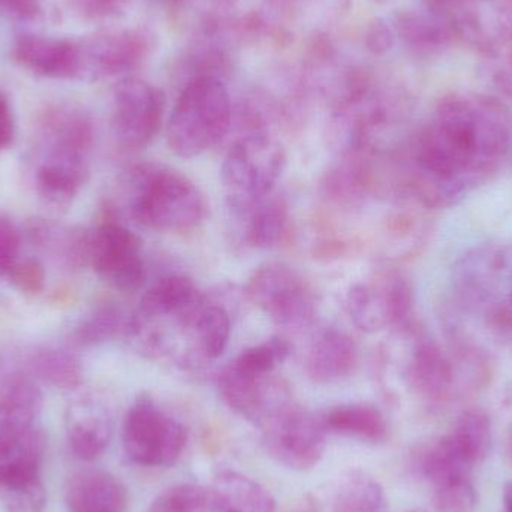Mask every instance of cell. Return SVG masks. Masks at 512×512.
Wrapping results in <instances>:
<instances>
[{"label":"cell","mask_w":512,"mask_h":512,"mask_svg":"<svg viewBox=\"0 0 512 512\" xmlns=\"http://www.w3.org/2000/svg\"><path fill=\"white\" fill-rule=\"evenodd\" d=\"M23 236L32 248L69 271L89 267V230L69 227L56 219L32 218Z\"/></svg>","instance_id":"44dd1931"},{"label":"cell","mask_w":512,"mask_h":512,"mask_svg":"<svg viewBox=\"0 0 512 512\" xmlns=\"http://www.w3.org/2000/svg\"><path fill=\"white\" fill-rule=\"evenodd\" d=\"M78 39V81L99 83L134 77L152 48L150 36L140 29H105Z\"/></svg>","instance_id":"9c48e42d"},{"label":"cell","mask_w":512,"mask_h":512,"mask_svg":"<svg viewBox=\"0 0 512 512\" xmlns=\"http://www.w3.org/2000/svg\"><path fill=\"white\" fill-rule=\"evenodd\" d=\"M42 402L41 385L26 369L0 370V426L36 424Z\"/></svg>","instance_id":"83f0119b"},{"label":"cell","mask_w":512,"mask_h":512,"mask_svg":"<svg viewBox=\"0 0 512 512\" xmlns=\"http://www.w3.org/2000/svg\"><path fill=\"white\" fill-rule=\"evenodd\" d=\"M69 450L81 462H95L113 438V415L104 400L81 396L68 406L65 418Z\"/></svg>","instance_id":"ffe728a7"},{"label":"cell","mask_w":512,"mask_h":512,"mask_svg":"<svg viewBox=\"0 0 512 512\" xmlns=\"http://www.w3.org/2000/svg\"><path fill=\"white\" fill-rule=\"evenodd\" d=\"M12 60L29 74L48 80H77L80 69L77 38L24 33L12 44Z\"/></svg>","instance_id":"d6986e66"},{"label":"cell","mask_w":512,"mask_h":512,"mask_svg":"<svg viewBox=\"0 0 512 512\" xmlns=\"http://www.w3.org/2000/svg\"><path fill=\"white\" fill-rule=\"evenodd\" d=\"M358 363L354 340L339 328H321L307 346L304 367L310 379L319 384H334L348 378Z\"/></svg>","instance_id":"7402d4cb"},{"label":"cell","mask_w":512,"mask_h":512,"mask_svg":"<svg viewBox=\"0 0 512 512\" xmlns=\"http://www.w3.org/2000/svg\"><path fill=\"white\" fill-rule=\"evenodd\" d=\"M206 490L210 512H276L273 495L240 472H221Z\"/></svg>","instance_id":"4316f807"},{"label":"cell","mask_w":512,"mask_h":512,"mask_svg":"<svg viewBox=\"0 0 512 512\" xmlns=\"http://www.w3.org/2000/svg\"><path fill=\"white\" fill-rule=\"evenodd\" d=\"M231 312L212 295H204L192 324L191 369H200L218 360L228 348L231 337Z\"/></svg>","instance_id":"d4e9b609"},{"label":"cell","mask_w":512,"mask_h":512,"mask_svg":"<svg viewBox=\"0 0 512 512\" xmlns=\"http://www.w3.org/2000/svg\"><path fill=\"white\" fill-rule=\"evenodd\" d=\"M168 3L174 6L188 5V3L194 2V0H167Z\"/></svg>","instance_id":"816d5d0a"},{"label":"cell","mask_w":512,"mask_h":512,"mask_svg":"<svg viewBox=\"0 0 512 512\" xmlns=\"http://www.w3.org/2000/svg\"><path fill=\"white\" fill-rule=\"evenodd\" d=\"M511 457H512V439H511V451H510Z\"/></svg>","instance_id":"11a10c76"},{"label":"cell","mask_w":512,"mask_h":512,"mask_svg":"<svg viewBox=\"0 0 512 512\" xmlns=\"http://www.w3.org/2000/svg\"><path fill=\"white\" fill-rule=\"evenodd\" d=\"M165 96L149 81L125 78L114 87L111 102V134L120 149L138 152L146 149L164 122Z\"/></svg>","instance_id":"8fae6325"},{"label":"cell","mask_w":512,"mask_h":512,"mask_svg":"<svg viewBox=\"0 0 512 512\" xmlns=\"http://www.w3.org/2000/svg\"><path fill=\"white\" fill-rule=\"evenodd\" d=\"M203 292L191 277L185 274H168L153 283L141 297L134 312L144 316H162L185 309L197 301Z\"/></svg>","instance_id":"d6a6232c"},{"label":"cell","mask_w":512,"mask_h":512,"mask_svg":"<svg viewBox=\"0 0 512 512\" xmlns=\"http://www.w3.org/2000/svg\"><path fill=\"white\" fill-rule=\"evenodd\" d=\"M23 363L21 367L39 384L50 385L57 390L74 391L84 381L83 364L69 349L36 346L24 355Z\"/></svg>","instance_id":"f1b7e54d"},{"label":"cell","mask_w":512,"mask_h":512,"mask_svg":"<svg viewBox=\"0 0 512 512\" xmlns=\"http://www.w3.org/2000/svg\"><path fill=\"white\" fill-rule=\"evenodd\" d=\"M65 504L69 512H125L128 490L111 472L86 469L69 478Z\"/></svg>","instance_id":"cb8c5ba5"},{"label":"cell","mask_w":512,"mask_h":512,"mask_svg":"<svg viewBox=\"0 0 512 512\" xmlns=\"http://www.w3.org/2000/svg\"><path fill=\"white\" fill-rule=\"evenodd\" d=\"M501 248L483 245L457 259L451 268V292L463 312H480L496 300L501 277Z\"/></svg>","instance_id":"e0dca14e"},{"label":"cell","mask_w":512,"mask_h":512,"mask_svg":"<svg viewBox=\"0 0 512 512\" xmlns=\"http://www.w3.org/2000/svg\"><path fill=\"white\" fill-rule=\"evenodd\" d=\"M501 264L505 274H512V245L502 246Z\"/></svg>","instance_id":"c3c4849f"},{"label":"cell","mask_w":512,"mask_h":512,"mask_svg":"<svg viewBox=\"0 0 512 512\" xmlns=\"http://www.w3.org/2000/svg\"><path fill=\"white\" fill-rule=\"evenodd\" d=\"M481 313L489 336L504 348L512 349V304L508 303L507 298H496Z\"/></svg>","instance_id":"b9f144b4"},{"label":"cell","mask_w":512,"mask_h":512,"mask_svg":"<svg viewBox=\"0 0 512 512\" xmlns=\"http://www.w3.org/2000/svg\"><path fill=\"white\" fill-rule=\"evenodd\" d=\"M300 29V0H207L195 30L231 44L288 45Z\"/></svg>","instance_id":"5b68a950"},{"label":"cell","mask_w":512,"mask_h":512,"mask_svg":"<svg viewBox=\"0 0 512 512\" xmlns=\"http://www.w3.org/2000/svg\"><path fill=\"white\" fill-rule=\"evenodd\" d=\"M233 219L243 246L251 249H271L282 242L288 230V204L285 198L274 191L251 209L233 215Z\"/></svg>","instance_id":"484cf974"},{"label":"cell","mask_w":512,"mask_h":512,"mask_svg":"<svg viewBox=\"0 0 512 512\" xmlns=\"http://www.w3.org/2000/svg\"><path fill=\"white\" fill-rule=\"evenodd\" d=\"M448 435L475 466L483 463L492 451V421L484 409L472 408L463 412Z\"/></svg>","instance_id":"e575fe53"},{"label":"cell","mask_w":512,"mask_h":512,"mask_svg":"<svg viewBox=\"0 0 512 512\" xmlns=\"http://www.w3.org/2000/svg\"><path fill=\"white\" fill-rule=\"evenodd\" d=\"M45 447L38 424L0 426V499L44 483Z\"/></svg>","instance_id":"2e32d148"},{"label":"cell","mask_w":512,"mask_h":512,"mask_svg":"<svg viewBox=\"0 0 512 512\" xmlns=\"http://www.w3.org/2000/svg\"><path fill=\"white\" fill-rule=\"evenodd\" d=\"M345 309L351 321L366 333L403 328L411 324L414 289L402 274H378L349 288Z\"/></svg>","instance_id":"30bf717a"},{"label":"cell","mask_w":512,"mask_h":512,"mask_svg":"<svg viewBox=\"0 0 512 512\" xmlns=\"http://www.w3.org/2000/svg\"><path fill=\"white\" fill-rule=\"evenodd\" d=\"M459 0H423L424 9L433 12V14L441 15V17L450 18L454 6Z\"/></svg>","instance_id":"7dc6e473"},{"label":"cell","mask_w":512,"mask_h":512,"mask_svg":"<svg viewBox=\"0 0 512 512\" xmlns=\"http://www.w3.org/2000/svg\"><path fill=\"white\" fill-rule=\"evenodd\" d=\"M412 337L403 366L406 387L424 402L439 405L448 400L460 382L456 361L451 351H445L426 334L414 330Z\"/></svg>","instance_id":"9a60e30c"},{"label":"cell","mask_w":512,"mask_h":512,"mask_svg":"<svg viewBox=\"0 0 512 512\" xmlns=\"http://www.w3.org/2000/svg\"><path fill=\"white\" fill-rule=\"evenodd\" d=\"M286 167V153L268 132L236 135L221 170L222 188L231 215L251 209L276 191Z\"/></svg>","instance_id":"8992f818"},{"label":"cell","mask_w":512,"mask_h":512,"mask_svg":"<svg viewBox=\"0 0 512 512\" xmlns=\"http://www.w3.org/2000/svg\"><path fill=\"white\" fill-rule=\"evenodd\" d=\"M507 300H508V303L512 304V288H511V291L508 292Z\"/></svg>","instance_id":"f5cc1de1"},{"label":"cell","mask_w":512,"mask_h":512,"mask_svg":"<svg viewBox=\"0 0 512 512\" xmlns=\"http://www.w3.org/2000/svg\"><path fill=\"white\" fill-rule=\"evenodd\" d=\"M291 355V345L285 337L274 336L259 345L245 349L231 363L237 369L254 375L274 373L276 367Z\"/></svg>","instance_id":"d590c367"},{"label":"cell","mask_w":512,"mask_h":512,"mask_svg":"<svg viewBox=\"0 0 512 512\" xmlns=\"http://www.w3.org/2000/svg\"><path fill=\"white\" fill-rule=\"evenodd\" d=\"M245 295L279 327L298 330L315 321V292L297 270L283 262L256 268L246 283Z\"/></svg>","instance_id":"ba28073f"},{"label":"cell","mask_w":512,"mask_h":512,"mask_svg":"<svg viewBox=\"0 0 512 512\" xmlns=\"http://www.w3.org/2000/svg\"><path fill=\"white\" fill-rule=\"evenodd\" d=\"M6 279L24 295H39L45 288L44 264L35 256H21Z\"/></svg>","instance_id":"ab89813d"},{"label":"cell","mask_w":512,"mask_h":512,"mask_svg":"<svg viewBox=\"0 0 512 512\" xmlns=\"http://www.w3.org/2000/svg\"><path fill=\"white\" fill-rule=\"evenodd\" d=\"M475 465L450 435L442 436L424 454V477L433 489L457 481L472 480Z\"/></svg>","instance_id":"836d02e7"},{"label":"cell","mask_w":512,"mask_h":512,"mask_svg":"<svg viewBox=\"0 0 512 512\" xmlns=\"http://www.w3.org/2000/svg\"><path fill=\"white\" fill-rule=\"evenodd\" d=\"M75 14L90 23L114 20L125 11L129 0H69Z\"/></svg>","instance_id":"7bdbcfd3"},{"label":"cell","mask_w":512,"mask_h":512,"mask_svg":"<svg viewBox=\"0 0 512 512\" xmlns=\"http://www.w3.org/2000/svg\"><path fill=\"white\" fill-rule=\"evenodd\" d=\"M17 134L14 110L5 93L0 92V152L12 146Z\"/></svg>","instance_id":"bcb514c9"},{"label":"cell","mask_w":512,"mask_h":512,"mask_svg":"<svg viewBox=\"0 0 512 512\" xmlns=\"http://www.w3.org/2000/svg\"><path fill=\"white\" fill-rule=\"evenodd\" d=\"M384 487L363 469H351L337 480L330 499V512H385Z\"/></svg>","instance_id":"4dcf8cb0"},{"label":"cell","mask_w":512,"mask_h":512,"mask_svg":"<svg viewBox=\"0 0 512 512\" xmlns=\"http://www.w3.org/2000/svg\"><path fill=\"white\" fill-rule=\"evenodd\" d=\"M510 147V116L501 102L451 93L412 144L402 191L427 210L450 209L498 173Z\"/></svg>","instance_id":"6da1fadb"},{"label":"cell","mask_w":512,"mask_h":512,"mask_svg":"<svg viewBox=\"0 0 512 512\" xmlns=\"http://www.w3.org/2000/svg\"><path fill=\"white\" fill-rule=\"evenodd\" d=\"M0 11L18 23H33L44 12V0H0Z\"/></svg>","instance_id":"f6af8a7d"},{"label":"cell","mask_w":512,"mask_h":512,"mask_svg":"<svg viewBox=\"0 0 512 512\" xmlns=\"http://www.w3.org/2000/svg\"><path fill=\"white\" fill-rule=\"evenodd\" d=\"M327 433L321 415L291 403L262 427V444L279 465L310 471L324 456Z\"/></svg>","instance_id":"7c38bea8"},{"label":"cell","mask_w":512,"mask_h":512,"mask_svg":"<svg viewBox=\"0 0 512 512\" xmlns=\"http://www.w3.org/2000/svg\"><path fill=\"white\" fill-rule=\"evenodd\" d=\"M234 104L227 81L198 77L180 87L167 125L171 152L180 158H197L215 149L230 134Z\"/></svg>","instance_id":"277c9868"},{"label":"cell","mask_w":512,"mask_h":512,"mask_svg":"<svg viewBox=\"0 0 512 512\" xmlns=\"http://www.w3.org/2000/svg\"><path fill=\"white\" fill-rule=\"evenodd\" d=\"M122 442L126 456L135 465L171 468L185 453L188 429L152 396L141 394L126 412Z\"/></svg>","instance_id":"52a82bcc"},{"label":"cell","mask_w":512,"mask_h":512,"mask_svg":"<svg viewBox=\"0 0 512 512\" xmlns=\"http://www.w3.org/2000/svg\"><path fill=\"white\" fill-rule=\"evenodd\" d=\"M95 138V120L77 102H53L38 114L30 177L36 197L54 215L68 212L89 182Z\"/></svg>","instance_id":"7a4b0ae2"},{"label":"cell","mask_w":512,"mask_h":512,"mask_svg":"<svg viewBox=\"0 0 512 512\" xmlns=\"http://www.w3.org/2000/svg\"><path fill=\"white\" fill-rule=\"evenodd\" d=\"M149 512H210L206 487L179 484L153 501Z\"/></svg>","instance_id":"8d00e7d4"},{"label":"cell","mask_w":512,"mask_h":512,"mask_svg":"<svg viewBox=\"0 0 512 512\" xmlns=\"http://www.w3.org/2000/svg\"><path fill=\"white\" fill-rule=\"evenodd\" d=\"M502 501H504V512H512V480L504 484Z\"/></svg>","instance_id":"681fc988"},{"label":"cell","mask_w":512,"mask_h":512,"mask_svg":"<svg viewBox=\"0 0 512 512\" xmlns=\"http://www.w3.org/2000/svg\"><path fill=\"white\" fill-rule=\"evenodd\" d=\"M396 44L393 26L384 20L373 21L364 33V45L373 56L388 53Z\"/></svg>","instance_id":"ee69618b"},{"label":"cell","mask_w":512,"mask_h":512,"mask_svg":"<svg viewBox=\"0 0 512 512\" xmlns=\"http://www.w3.org/2000/svg\"><path fill=\"white\" fill-rule=\"evenodd\" d=\"M394 35L396 41L403 45L406 51L418 59H432L441 56L453 44V26L450 18L433 14L427 9H408L394 15Z\"/></svg>","instance_id":"603a6c76"},{"label":"cell","mask_w":512,"mask_h":512,"mask_svg":"<svg viewBox=\"0 0 512 512\" xmlns=\"http://www.w3.org/2000/svg\"><path fill=\"white\" fill-rule=\"evenodd\" d=\"M291 512H318V508H316L315 502L310 501V499H304Z\"/></svg>","instance_id":"f907efd6"},{"label":"cell","mask_w":512,"mask_h":512,"mask_svg":"<svg viewBox=\"0 0 512 512\" xmlns=\"http://www.w3.org/2000/svg\"><path fill=\"white\" fill-rule=\"evenodd\" d=\"M218 388L224 402L236 414L261 429L286 406L294 403L288 385L274 373L254 375L237 369L233 363L219 373Z\"/></svg>","instance_id":"5bb4252c"},{"label":"cell","mask_w":512,"mask_h":512,"mask_svg":"<svg viewBox=\"0 0 512 512\" xmlns=\"http://www.w3.org/2000/svg\"><path fill=\"white\" fill-rule=\"evenodd\" d=\"M327 432L351 436L369 444H382L390 435V426L381 409L370 403H345L321 415Z\"/></svg>","instance_id":"f546056e"},{"label":"cell","mask_w":512,"mask_h":512,"mask_svg":"<svg viewBox=\"0 0 512 512\" xmlns=\"http://www.w3.org/2000/svg\"><path fill=\"white\" fill-rule=\"evenodd\" d=\"M433 505L436 512H474L478 505L474 481H457L436 487L433 489Z\"/></svg>","instance_id":"f35d334b"},{"label":"cell","mask_w":512,"mask_h":512,"mask_svg":"<svg viewBox=\"0 0 512 512\" xmlns=\"http://www.w3.org/2000/svg\"><path fill=\"white\" fill-rule=\"evenodd\" d=\"M480 75L490 89L512 98V41L483 54Z\"/></svg>","instance_id":"74e56055"},{"label":"cell","mask_w":512,"mask_h":512,"mask_svg":"<svg viewBox=\"0 0 512 512\" xmlns=\"http://www.w3.org/2000/svg\"><path fill=\"white\" fill-rule=\"evenodd\" d=\"M131 313L119 304L102 303L93 307L72 328L69 342L77 348H93L105 345L128 334Z\"/></svg>","instance_id":"1f68e13d"},{"label":"cell","mask_w":512,"mask_h":512,"mask_svg":"<svg viewBox=\"0 0 512 512\" xmlns=\"http://www.w3.org/2000/svg\"><path fill=\"white\" fill-rule=\"evenodd\" d=\"M450 21L456 39L489 53L512 41V0H459Z\"/></svg>","instance_id":"ac0fdd59"},{"label":"cell","mask_w":512,"mask_h":512,"mask_svg":"<svg viewBox=\"0 0 512 512\" xmlns=\"http://www.w3.org/2000/svg\"><path fill=\"white\" fill-rule=\"evenodd\" d=\"M117 204L104 219L125 213L141 227L159 233L194 230L207 215V203L194 182L167 165L144 162L126 168L117 185Z\"/></svg>","instance_id":"3957f363"},{"label":"cell","mask_w":512,"mask_h":512,"mask_svg":"<svg viewBox=\"0 0 512 512\" xmlns=\"http://www.w3.org/2000/svg\"><path fill=\"white\" fill-rule=\"evenodd\" d=\"M23 228L0 210V277H6L15 264L20 261L23 248Z\"/></svg>","instance_id":"60d3db41"},{"label":"cell","mask_w":512,"mask_h":512,"mask_svg":"<svg viewBox=\"0 0 512 512\" xmlns=\"http://www.w3.org/2000/svg\"><path fill=\"white\" fill-rule=\"evenodd\" d=\"M89 267L123 294L140 291L147 280L140 237L113 219H102L89 230Z\"/></svg>","instance_id":"4fadbf2b"},{"label":"cell","mask_w":512,"mask_h":512,"mask_svg":"<svg viewBox=\"0 0 512 512\" xmlns=\"http://www.w3.org/2000/svg\"><path fill=\"white\" fill-rule=\"evenodd\" d=\"M406 512H426V511H423V510H412V511H406Z\"/></svg>","instance_id":"db71d44e"}]
</instances>
